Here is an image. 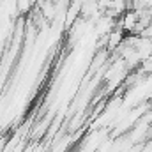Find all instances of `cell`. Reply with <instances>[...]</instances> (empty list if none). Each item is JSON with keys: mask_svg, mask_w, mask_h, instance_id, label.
Segmentation results:
<instances>
[{"mask_svg": "<svg viewBox=\"0 0 152 152\" xmlns=\"http://www.w3.org/2000/svg\"><path fill=\"white\" fill-rule=\"evenodd\" d=\"M92 25H94L96 39H99V37H106L115 27L118 25V20L113 18V16H110V14H106V12H103V16H101L99 20H96Z\"/></svg>", "mask_w": 152, "mask_h": 152, "instance_id": "obj_1", "label": "cell"}, {"mask_svg": "<svg viewBox=\"0 0 152 152\" xmlns=\"http://www.w3.org/2000/svg\"><path fill=\"white\" fill-rule=\"evenodd\" d=\"M138 20H140L138 12L133 11V9H127V11L118 18V27H120L126 34H134V28H136V25H138Z\"/></svg>", "mask_w": 152, "mask_h": 152, "instance_id": "obj_2", "label": "cell"}, {"mask_svg": "<svg viewBox=\"0 0 152 152\" xmlns=\"http://www.w3.org/2000/svg\"><path fill=\"white\" fill-rule=\"evenodd\" d=\"M126 36H127V34H126V32H124L118 25H117L113 30L106 36V50H108L110 53H113L115 50L120 46V42L126 39Z\"/></svg>", "mask_w": 152, "mask_h": 152, "instance_id": "obj_3", "label": "cell"}, {"mask_svg": "<svg viewBox=\"0 0 152 152\" xmlns=\"http://www.w3.org/2000/svg\"><path fill=\"white\" fill-rule=\"evenodd\" d=\"M127 9H129V2H127V0H112L110 7H108L104 12L118 20V18H120V16H122Z\"/></svg>", "mask_w": 152, "mask_h": 152, "instance_id": "obj_4", "label": "cell"}, {"mask_svg": "<svg viewBox=\"0 0 152 152\" xmlns=\"http://www.w3.org/2000/svg\"><path fill=\"white\" fill-rule=\"evenodd\" d=\"M36 0H16V7H18V14L20 16H27L34 11Z\"/></svg>", "mask_w": 152, "mask_h": 152, "instance_id": "obj_5", "label": "cell"}, {"mask_svg": "<svg viewBox=\"0 0 152 152\" xmlns=\"http://www.w3.org/2000/svg\"><path fill=\"white\" fill-rule=\"evenodd\" d=\"M36 2H37V0H36Z\"/></svg>", "mask_w": 152, "mask_h": 152, "instance_id": "obj_6", "label": "cell"}]
</instances>
